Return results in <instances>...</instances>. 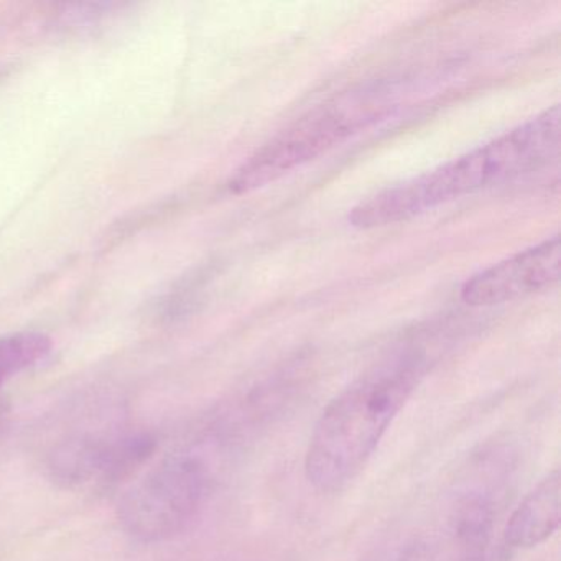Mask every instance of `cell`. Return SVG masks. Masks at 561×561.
<instances>
[{
	"label": "cell",
	"instance_id": "obj_3",
	"mask_svg": "<svg viewBox=\"0 0 561 561\" xmlns=\"http://www.w3.org/2000/svg\"><path fill=\"white\" fill-rule=\"evenodd\" d=\"M380 107L369 101L351 100L313 111L252 153L236 170L229 188L236 195H242L277 182L340 146L351 134L373 121Z\"/></svg>",
	"mask_w": 561,
	"mask_h": 561
},
{
	"label": "cell",
	"instance_id": "obj_6",
	"mask_svg": "<svg viewBox=\"0 0 561 561\" xmlns=\"http://www.w3.org/2000/svg\"><path fill=\"white\" fill-rule=\"evenodd\" d=\"M560 520L561 479L560 472L553 471L512 512L505 525L504 545L507 548L537 547L558 530Z\"/></svg>",
	"mask_w": 561,
	"mask_h": 561
},
{
	"label": "cell",
	"instance_id": "obj_2",
	"mask_svg": "<svg viewBox=\"0 0 561 561\" xmlns=\"http://www.w3.org/2000/svg\"><path fill=\"white\" fill-rule=\"evenodd\" d=\"M422 374L419 360H396L370 370L331 400L305 458V474L317 491L333 494L357 478Z\"/></svg>",
	"mask_w": 561,
	"mask_h": 561
},
{
	"label": "cell",
	"instance_id": "obj_4",
	"mask_svg": "<svg viewBox=\"0 0 561 561\" xmlns=\"http://www.w3.org/2000/svg\"><path fill=\"white\" fill-rule=\"evenodd\" d=\"M206 494L205 466L192 458H173L127 492L119 505V520L140 540H162L195 517Z\"/></svg>",
	"mask_w": 561,
	"mask_h": 561
},
{
	"label": "cell",
	"instance_id": "obj_7",
	"mask_svg": "<svg viewBox=\"0 0 561 561\" xmlns=\"http://www.w3.org/2000/svg\"><path fill=\"white\" fill-rule=\"evenodd\" d=\"M51 347L50 337L37 331H21L0 337V387L47 359Z\"/></svg>",
	"mask_w": 561,
	"mask_h": 561
},
{
	"label": "cell",
	"instance_id": "obj_5",
	"mask_svg": "<svg viewBox=\"0 0 561 561\" xmlns=\"http://www.w3.org/2000/svg\"><path fill=\"white\" fill-rule=\"evenodd\" d=\"M560 271V238L553 236L472 275L459 295L468 307L511 304L557 284Z\"/></svg>",
	"mask_w": 561,
	"mask_h": 561
},
{
	"label": "cell",
	"instance_id": "obj_1",
	"mask_svg": "<svg viewBox=\"0 0 561 561\" xmlns=\"http://www.w3.org/2000/svg\"><path fill=\"white\" fill-rule=\"evenodd\" d=\"M560 139V106H553L432 172L364 199L351 209V226L397 225L462 196L504 185L557 159Z\"/></svg>",
	"mask_w": 561,
	"mask_h": 561
}]
</instances>
